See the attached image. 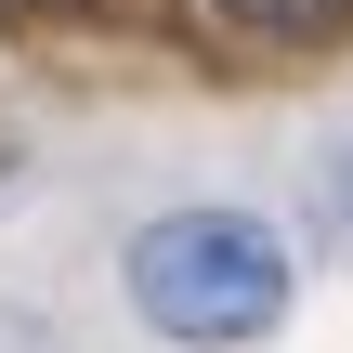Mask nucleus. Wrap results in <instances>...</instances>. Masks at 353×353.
Instances as JSON below:
<instances>
[{"mask_svg": "<svg viewBox=\"0 0 353 353\" xmlns=\"http://www.w3.org/2000/svg\"><path fill=\"white\" fill-rule=\"evenodd\" d=\"M118 275H131V314H144L157 341H183V353L275 341L288 301H301V249H288L262 210H223V196L157 210V223L118 249Z\"/></svg>", "mask_w": 353, "mask_h": 353, "instance_id": "1", "label": "nucleus"}, {"mask_svg": "<svg viewBox=\"0 0 353 353\" xmlns=\"http://www.w3.org/2000/svg\"><path fill=\"white\" fill-rule=\"evenodd\" d=\"M223 26H249V39H327V26H353V0H210Z\"/></svg>", "mask_w": 353, "mask_h": 353, "instance_id": "2", "label": "nucleus"}, {"mask_svg": "<svg viewBox=\"0 0 353 353\" xmlns=\"http://www.w3.org/2000/svg\"><path fill=\"white\" fill-rule=\"evenodd\" d=\"M301 210H314V236H327V249H353V131H341V144H314Z\"/></svg>", "mask_w": 353, "mask_h": 353, "instance_id": "3", "label": "nucleus"}]
</instances>
